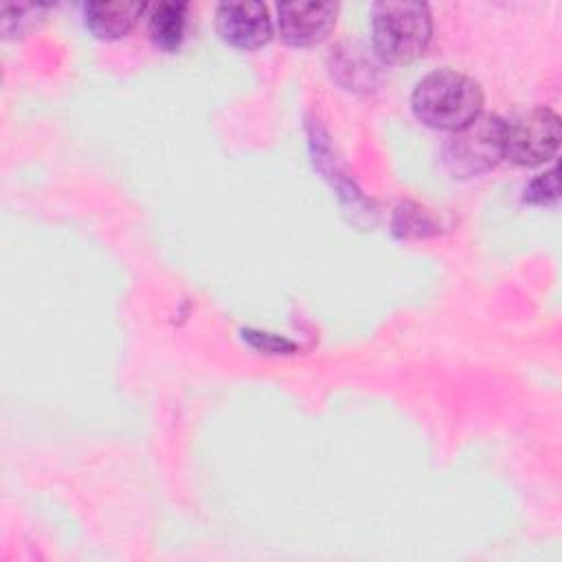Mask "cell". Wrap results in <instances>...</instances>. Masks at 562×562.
<instances>
[{
	"label": "cell",
	"mask_w": 562,
	"mask_h": 562,
	"mask_svg": "<svg viewBox=\"0 0 562 562\" xmlns=\"http://www.w3.org/2000/svg\"><path fill=\"white\" fill-rule=\"evenodd\" d=\"M483 101L481 83L454 68L430 70L415 83L411 94V108L417 121L446 132H457L476 119Z\"/></svg>",
	"instance_id": "1"
},
{
	"label": "cell",
	"mask_w": 562,
	"mask_h": 562,
	"mask_svg": "<svg viewBox=\"0 0 562 562\" xmlns=\"http://www.w3.org/2000/svg\"><path fill=\"white\" fill-rule=\"evenodd\" d=\"M375 53L389 64L419 59L432 40V13L419 0H380L371 7Z\"/></svg>",
	"instance_id": "2"
},
{
	"label": "cell",
	"mask_w": 562,
	"mask_h": 562,
	"mask_svg": "<svg viewBox=\"0 0 562 562\" xmlns=\"http://www.w3.org/2000/svg\"><path fill=\"white\" fill-rule=\"evenodd\" d=\"M558 145L560 116L547 105L522 108L503 119V154L516 165H542L555 156Z\"/></svg>",
	"instance_id": "3"
},
{
	"label": "cell",
	"mask_w": 562,
	"mask_h": 562,
	"mask_svg": "<svg viewBox=\"0 0 562 562\" xmlns=\"http://www.w3.org/2000/svg\"><path fill=\"white\" fill-rule=\"evenodd\" d=\"M503 158V119L498 114L481 112L468 125L450 132L443 147L448 169L461 178L485 173Z\"/></svg>",
	"instance_id": "4"
},
{
	"label": "cell",
	"mask_w": 562,
	"mask_h": 562,
	"mask_svg": "<svg viewBox=\"0 0 562 562\" xmlns=\"http://www.w3.org/2000/svg\"><path fill=\"white\" fill-rule=\"evenodd\" d=\"M215 26L224 42L241 50H257L272 40V18L263 2H220Z\"/></svg>",
	"instance_id": "5"
},
{
	"label": "cell",
	"mask_w": 562,
	"mask_h": 562,
	"mask_svg": "<svg viewBox=\"0 0 562 562\" xmlns=\"http://www.w3.org/2000/svg\"><path fill=\"white\" fill-rule=\"evenodd\" d=\"M281 40L290 46L305 48L323 42L336 26V2H281L277 7Z\"/></svg>",
	"instance_id": "6"
},
{
	"label": "cell",
	"mask_w": 562,
	"mask_h": 562,
	"mask_svg": "<svg viewBox=\"0 0 562 562\" xmlns=\"http://www.w3.org/2000/svg\"><path fill=\"white\" fill-rule=\"evenodd\" d=\"M147 7L143 2H88L83 20L99 40H119L127 35Z\"/></svg>",
	"instance_id": "7"
},
{
	"label": "cell",
	"mask_w": 562,
	"mask_h": 562,
	"mask_svg": "<svg viewBox=\"0 0 562 562\" xmlns=\"http://www.w3.org/2000/svg\"><path fill=\"white\" fill-rule=\"evenodd\" d=\"M187 26L184 2H154L149 4L147 31L151 42L162 50H176L182 44Z\"/></svg>",
	"instance_id": "8"
},
{
	"label": "cell",
	"mask_w": 562,
	"mask_h": 562,
	"mask_svg": "<svg viewBox=\"0 0 562 562\" xmlns=\"http://www.w3.org/2000/svg\"><path fill=\"white\" fill-rule=\"evenodd\" d=\"M525 200L533 204H553L558 200V167L540 173L525 191Z\"/></svg>",
	"instance_id": "9"
}]
</instances>
